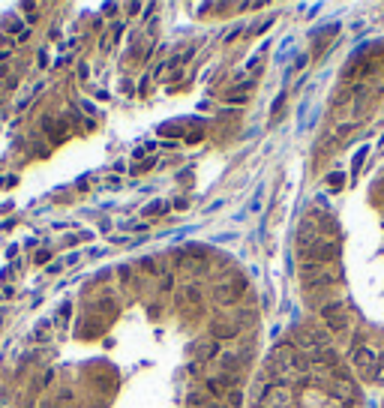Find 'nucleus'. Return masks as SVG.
Instances as JSON below:
<instances>
[{
	"label": "nucleus",
	"instance_id": "nucleus-1",
	"mask_svg": "<svg viewBox=\"0 0 384 408\" xmlns=\"http://www.w3.org/2000/svg\"><path fill=\"white\" fill-rule=\"evenodd\" d=\"M243 288H246V282L243 279H231V282H219V285L213 288V303L219 306H231L234 300L243 294Z\"/></svg>",
	"mask_w": 384,
	"mask_h": 408
},
{
	"label": "nucleus",
	"instance_id": "nucleus-2",
	"mask_svg": "<svg viewBox=\"0 0 384 408\" xmlns=\"http://www.w3.org/2000/svg\"><path fill=\"white\" fill-rule=\"evenodd\" d=\"M300 279L306 282H312V288H318V285H330V282H333V276H330L321 264H315V261H303L300 264Z\"/></svg>",
	"mask_w": 384,
	"mask_h": 408
},
{
	"label": "nucleus",
	"instance_id": "nucleus-3",
	"mask_svg": "<svg viewBox=\"0 0 384 408\" xmlns=\"http://www.w3.org/2000/svg\"><path fill=\"white\" fill-rule=\"evenodd\" d=\"M288 402V387L285 384H270L261 390V408H282Z\"/></svg>",
	"mask_w": 384,
	"mask_h": 408
},
{
	"label": "nucleus",
	"instance_id": "nucleus-4",
	"mask_svg": "<svg viewBox=\"0 0 384 408\" xmlns=\"http://www.w3.org/2000/svg\"><path fill=\"white\" fill-rule=\"evenodd\" d=\"M336 243H330V240H315V243H312L309 246V249H306V261L312 258V261H315V264H321V261H333L336 258Z\"/></svg>",
	"mask_w": 384,
	"mask_h": 408
},
{
	"label": "nucleus",
	"instance_id": "nucleus-5",
	"mask_svg": "<svg viewBox=\"0 0 384 408\" xmlns=\"http://www.w3.org/2000/svg\"><path fill=\"white\" fill-rule=\"evenodd\" d=\"M351 363L357 372H372L375 369V351L372 348H366V345H354L351 351Z\"/></svg>",
	"mask_w": 384,
	"mask_h": 408
},
{
	"label": "nucleus",
	"instance_id": "nucleus-6",
	"mask_svg": "<svg viewBox=\"0 0 384 408\" xmlns=\"http://www.w3.org/2000/svg\"><path fill=\"white\" fill-rule=\"evenodd\" d=\"M216 354H219V342L213 339V336H210V339H201V342L195 345V360H198V363H204V360H213Z\"/></svg>",
	"mask_w": 384,
	"mask_h": 408
},
{
	"label": "nucleus",
	"instance_id": "nucleus-7",
	"mask_svg": "<svg viewBox=\"0 0 384 408\" xmlns=\"http://www.w3.org/2000/svg\"><path fill=\"white\" fill-rule=\"evenodd\" d=\"M318 312H321V318L327 321V318H333V315H342V312H345V303H342V300H327Z\"/></svg>",
	"mask_w": 384,
	"mask_h": 408
},
{
	"label": "nucleus",
	"instance_id": "nucleus-8",
	"mask_svg": "<svg viewBox=\"0 0 384 408\" xmlns=\"http://www.w3.org/2000/svg\"><path fill=\"white\" fill-rule=\"evenodd\" d=\"M213 339L219 342V339H231V336H237V327L234 324H213Z\"/></svg>",
	"mask_w": 384,
	"mask_h": 408
},
{
	"label": "nucleus",
	"instance_id": "nucleus-9",
	"mask_svg": "<svg viewBox=\"0 0 384 408\" xmlns=\"http://www.w3.org/2000/svg\"><path fill=\"white\" fill-rule=\"evenodd\" d=\"M183 270H186V273H204L207 264H204L201 258H183Z\"/></svg>",
	"mask_w": 384,
	"mask_h": 408
},
{
	"label": "nucleus",
	"instance_id": "nucleus-10",
	"mask_svg": "<svg viewBox=\"0 0 384 408\" xmlns=\"http://www.w3.org/2000/svg\"><path fill=\"white\" fill-rule=\"evenodd\" d=\"M345 324H348L345 312H342V315H333V318H327V327L333 330V333H342V330H345Z\"/></svg>",
	"mask_w": 384,
	"mask_h": 408
},
{
	"label": "nucleus",
	"instance_id": "nucleus-11",
	"mask_svg": "<svg viewBox=\"0 0 384 408\" xmlns=\"http://www.w3.org/2000/svg\"><path fill=\"white\" fill-rule=\"evenodd\" d=\"M222 390H225V387H222V384H219V378H210V381H207V393H213V396H216V399H219V396H222Z\"/></svg>",
	"mask_w": 384,
	"mask_h": 408
},
{
	"label": "nucleus",
	"instance_id": "nucleus-12",
	"mask_svg": "<svg viewBox=\"0 0 384 408\" xmlns=\"http://www.w3.org/2000/svg\"><path fill=\"white\" fill-rule=\"evenodd\" d=\"M228 405L231 408H240L243 405V393H240V390H231V393H228Z\"/></svg>",
	"mask_w": 384,
	"mask_h": 408
},
{
	"label": "nucleus",
	"instance_id": "nucleus-13",
	"mask_svg": "<svg viewBox=\"0 0 384 408\" xmlns=\"http://www.w3.org/2000/svg\"><path fill=\"white\" fill-rule=\"evenodd\" d=\"M189 402L195 405V408H207V399H204L201 393H192V396H189Z\"/></svg>",
	"mask_w": 384,
	"mask_h": 408
},
{
	"label": "nucleus",
	"instance_id": "nucleus-14",
	"mask_svg": "<svg viewBox=\"0 0 384 408\" xmlns=\"http://www.w3.org/2000/svg\"><path fill=\"white\" fill-rule=\"evenodd\" d=\"M372 372H375V381H384V363H381V366H375Z\"/></svg>",
	"mask_w": 384,
	"mask_h": 408
},
{
	"label": "nucleus",
	"instance_id": "nucleus-15",
	"mask_svg": "<svg viewBox=\"0 0 384 408\" xmlns=\"http://www.w3.org/2000/svg\"><path fill=\"white\" fill-rule=\"evenodd\" d=\"M330 183H333V186L339 189V186H342V174H330Z\"/></svg>",
	"mask_w": 384,
	"mask_h": 408
}]
</instances>
